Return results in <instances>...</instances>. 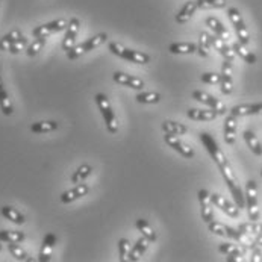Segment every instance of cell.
I'll list each match as a JSON object with an SVG mask.
<instances>
[{
    "label": "cell",
    "instance_id": "cell-10",
    "mask_svg": "<svg viewBox=\"0 0 262 262\" xmlns=\"http://www.w3.org/2000/svg\"><path fill=\"white\" fill-rule=\"evenodd\" d=\"M211 200H212V203H214L219 209H222V211L225 212L226 215H229V217H232V219H238V217H239V208H238L236 205L230 203V202H229L227 199H225L222 194H217V192L211 194Z\"/></svg>",
    "mask_w": 262,
    "mask_h": 262
},
{
    "label": "cell",
    "instance_id": "cell-18",
    "mask_svg": "<svg viewBox=\"0 0 262 262\" xmlns=\"http://www.w3.org/2000/svg\"><path fill=\"white\" fill-rule=\"evenodd\" d=\"M230 114L235 117H246V115H259L262 114L261 103H247V105H238L230 110Z\"/></svg>",
    "mask_w": 262,
    "mask_h": 262
},
{
    "label": "cell",
    "instance_id": "cell-24",
    "mask_svg": "<svg viewBox=\"0 0 262 262\" xmlns=\"http://www.w3.org/2000/svg\"><path fill=\"white\" fill-rule=\"evenodd\" d=\"M168 50L173 55H192L197 52V44H194V42H171L168 46Z\"/></svg>",
    "mask_w": 262,
    "mask_h": 262
},
{
    "label": "cell",
    "instance_id": "cell-27",
    "mask_svg": "<svg viewBox=\"0 0 262 262\" xmlns=\"http://www.w3.org/2000/svg\"><path fill=\"white\" fill-rule=\"evenodd\" d=\"M232 49H233L235 55H238V56H239L243 61H246L247 64H255V62H256V55H255L253 52L247 50L246 46L241 44L239 41L233 42V44H232Z\"/></svg>",
    "mask_w": 262,
    "mask_h": 262
},
{
    "label": "cell",
    "instance_id": "cell-33",
    "mask_svg": "<svg viewBox=\"0 0 262 262\" xmlns=\"http://www.w3.org/2000/svg\"><path fill=\"white\" fill-rule=\"evenodd\" d=\"M59 127V123L56 121H39V123H34L31 126V130L34 134H47V132H53Z\"/></svg>",
    "mask_w": 262,
    "mask_h": 262
},
{
    "label": "cell",
    "instance_id": "cell-3",
    "mask_svg": "<svg viewBox=\"0 0 262 262\" xmlns=\"http://www.w3.org/2000/svg\"><path fill=\"white\" fill-rule=\"evenodd\" d=\"M94 100H96V105L99 108V111L102 113V117L105 120V124H106V129L110 134H117L118 132V120L115 117L113 106H111V102L108 99V96H105L103 93H99L94 96Z\"/></svg>",
    "mask_w": 262,
    "mask_h": 262
},
{
    "label": "cell",
    "instance_id": "cell-28",
    "mask_svg": "<svg viewBox=\"0 0 262 262\" xmlns=\"http://www.w3.org/2000/svg\"><path fill=\"white\" fill-rule=\"evenodd\" d=\"M0 212H2V215H3L6 220L12 222V223H15V225H23V223L26 222L25 215L20 214V212H18L15 208H12V206H2Z\"/></svg>",
    "mask_w": 262,
    "mask_h": 262
},
{
    "label": "cell",
    "instance_id": "cell-12",
    "mask_svg": "<svg viewBox=\"0 0 262 262\" xmlns=\"http://www.w3.org/2000/svg\"><path fill=\"white\" fill-rule=\"evenodd\" d=\"M114 82L123 86H129L132 90H143L144 88V80H141L140 77L132 75H126L121 72H115L113 76Z\"/></svg>",
    "mask_w": 262,
    "mask_h": 262
},
{
    "label": "cell",
    "instance_id": "cell-32",
    "mask_svg": "<svg viewBox=\"0 0 262 262\" xmlns=\"http://www.w3.org/2000/svg\"><path fill=\"white\" fill-rule=\"evenodd\" d=\"M91 173H93V167H91V165H88V164L80 165L75 173H73V176H72V184L77 185V184L85 182V181L91 176Z\"/></svg>",
    "mask_w": 262,
    "mask_h": 262
},
{
    "label": "cell",
    "instance_id": "cell-11",
    "mask_svg": "<svg viewBox=\"0 0 262 262\" xmlns=\"http://www.w3.org/2000/svg\"><path fill=\"white\" fill-rule=\"evenodd\" d=\"M164 141L168 144V147H171L173 150H176L178 153H181L184 158H192L194 156V150L191 149L188 144H185L178 135H171V134H165L164 135Z\"/></svg>",
    "mask_w": 262,
    "mask_h": 262
},
{
    "label": "cell",
    "instance_id": "cell-34",
    "mask_svg": "<svg viewBox=\"0 0 262 262\" xmlns=\"http://www.w3.org/2000/svg\"><path fill=\"white\" fill-rule=\"evenodd\" d=\"M25 239V233L18 230H0L2 243H21Z\"/></svg>",
    "mask_w": 262,
    "mask_h": 262
},
{
    "label": "cell",
    "instance_id": "cell-23",
    "mask_svg": "<svg viewBox=\"0 0 262 262\" xmlns=\"http://www.w3.org/2000/svg\"><path fill=\"white\" fill-rule=\"evenodd\" d=\"M187 115L189 120H194V121H212L219 114L215 113L214 110H188Z\"/></svg>",
    "mask_w": 262,
    "mask_h": 262
},
{
    "label": "cell",
    "instance_id": "cell-17",
    "mask_svg": "<svg viewBox=\"0 0 262 262\" xmlns=\"http://www.w3.org/2000/svg\"><path fill=\"white\" fill-rule=\"evenodd\" d=\"M88 192H90V188H88L86 184H83V182L77 184L75 188H72V189H69V191L61 194V202L62 203H72L75 200H79L80 197L86 195Z\"/></svg>",
    "mask_w": 262,
    "mask_h": 262
},
{
    "label": "cell",
    "instance_id": "cell-46",
    "mask_svg": "<svg viewBox=\"0 0 262 262\" xmlns=\"http://www.w3.org/2000/svg\"><path fill=\"white\" fill-rule=\"evenodd\" d=\"M227 261H229V262H232V261L239 262V261H244V258H243V256H227Z\"/></svg>",
    "mask_w": 262,
    "mask_h": 262
},
{
    "label": "cell",
    "instance_id": "cell-4",
    "mask_svg": "<svg viewBox=\"0 0 262 262\" xmlns=\"http://www.w3.org/2000/svg\"><path fill=\"white\" fill-rule=\"evenodd\" d=\"M108 41V35L105 32H100L94 37L88 38L86 41L77 44V46H73L69 52H67V58L69 59H76L79 58L80 55L86 53V52H91V50H96L97 47H100L102 44H105Z\"/></svg>",
    "mask_w": 262,
    "mask_h": 262
},
{
    "label": "cell",
    "instance_id": "cell-2",
    "mask_svg": "<svg viewBox=\"0 0 262 262\" xmlns=\"http://www.w3.org/2000/svg\"><path fill=\"white\" fill-rule=\"evenodd\" d=\"M111 53H114L115 56L121 58V59H126L129 62H134V64H140V66H146L150 62V56L147 53H143V52H138V50H132V49H127L124 47L123 44L120 42H115L111 41L108 44Z\"/></svg>",
    "mask_w": 262,
    "mask_h": 262
},
{
    "label": "cell",
    "instance_id": "cell-50",
    "mask_svg": "<svg viewBox=\"0 0 262 262\" xmlns=\"http://www.w3.org/2000/svg\"><path fill=\"white\" fill-rule=\"evenodd\" d=\"M261 176H262V171H261Z\"/></svg>",
    "mask_w": 262,
    "mask_h": 262
},
{
    "label": "cell",
    "instance_id": "cell-14",
    "mask_svg": "<svg viewBox=\"0 0 262 262\" xmlns=\"http://www.w3.org/2000/svg\"><path fill=\"white\" fill-rule=\"evenodd\" d=\"M209 39H211V47H212L215 52H219L225 59L233 62V59H235V52H233L232 47L227 46V41L222 39V38L217 37V35H209Z\"/></svg>",
    "mask_w": 262,
    "mask_h": 262
},
{
    "label": "cell",
    "instance_id": "cell-40",
    "mask_svg": "<svg viewBox=\"0 0 262 262\" xmlns=\"http://www.w3.org/2000/svg\"><path fill=\"white\" fill-rule=\"evenodd\" d=\"M0 110L5 115H11L14 113V108H12V103H11V99H9V94L5 91H0Z\"/></svg>",
    "mask_w": 262,
    "mask_h": 262
},
{
    "label": "cell",
    "instance_id": "cell-15",
    "mask_svg": "<svg viewBox=\"0 0 262 262\" xmlns=\"http://www.w3.org/2000/svg\"><path fill=\"white\" fill-rule=\"evenodd\" d=\"M79 28H80V21H79V18L73 17V18L69 21L66 37H64V39H62V50L69 52V50L75 46L76 37H77V32H79Z\"/></svg>",
    "mask_w": 262,
    "mask_h": 262
},
{
    "label": "cell",
    "instance_id": "cell-44",
    "mask_svg": "<svg viewBox=\"0 0 262 262\" xmlns=\"http://www.w3.org/2000/svg\"><path fill=\"white\" fill-rule=\"evenodd\" d=\"M202 82L205 83H209V85H220V80H222V75H217V73H203L200 76Z\"/></svg>",
    "mask_w": 262,
    "mask_h": 262
},
{
    "label": "cell",
    "instance_id": "cell-22",
    "mask_svg": "<svg viewBox=\"0 0 262 262\" xmlns=\"http://www.w3.org/2000/svg\"><path fill=\"white\" fill-rule=\"evenodd\" d=\"M236 127H238V123H236V117L235 115H229L226 117L225 120V141L226 144L232 146L235 144V135H236Z\"/></svg>",
    "mask_w": 262,
    "mask_h": 262
},
{
    "label": "cell",
    "instance_id": "cell-16",
    "mask_svg": "<svg viewBox=\"0 0 262 262\" xmlns=\"http://www.w3.org/2000/svg\"><path fill=\"white\" fill-rule=\"evenodd\" d=\"M58 238L55 233H47L42 239V246H41V250H39V256H38V261L39 262H49L52 259V250L56 244Z\"/></svg>",
    "mask_w": 262,
    "mask_h": 262
},
{
    "label": "cell",
    "instance_id": "cell-8",
    "mask_svg": "<svg viewBox=\"0 0 262 262\" xmlns=\"http://www.w3.org/2000/svg\"><path fill=\"white\" fill-rule=\"evenodd\" d=\"M67 26H69V23H67L66 20H62V18L53 20V21H50V23H46V25H41V26L35 28V29L32 31V35L35 38L49 37V35H52V34H56V32H61V31L67 29Z\"/></svg>",
    "mask_w": 262,
    "mask_h": 262
},
{
    "label": "cell",
    "instance_id": "cell-21",
    "mask_svg": "<svg viewBox=\"0 0 262 262\" xmlns=\"http://www.w3.org/2000/svg\"><path fill=\"white\" fill-rule=\"evenodd\" d=\"M197 9H199V8H197V2L189 0V2H187V3L179 9V12L176 14V21L181 23V25H185V23H188V21L192 18V15L195 14Z\"/></svg>",
    "mask_w": 262,
    "mask_h": 262
},
{
    "label": "cell",
    "instance_id": "cell-37",
    "mask_svg": "<svg viewBox=\"0 0 262 262\" xmlns=\"http://www.w3.org/2000/svg\"><path fill=\"white\" fill-rule=\"evenodd\" d=\"M199 9H223L226 0H195Z\"/></svg>",
    "mask_w": 262,
    "mask_h": 262
},
{
    "label": "cell",
    "instance_id": "cell-39",
    "mask_svg": "<svg viewBox=\"0 0 262 262\" xmlns=\"http://www.w3.org/2000/svg\"><path fill=\"white\" fill-rule=\"evenodd\" d=\"M239 230L246 232L247 235H259L262 233V223H258V222H250V223H241L238 226Z\"/></svg>",
    "mask_w": 262,
    "mask_h": 262
},
{
    "label": "cell",
    "instance_id": "cell-13",
    "mask_svg": "<svg viewBox=\"0 0 262 262\" xmlns=\"http://www.w3.org/2000/svg\"><path fill=\"white\" fill-rule=\"evenodd\" d=\"M232 72H233V67H232V61H227L225 59L223 66H222V80H220V88H222V93L229 96L232 94L233 91V82H232Z\"/></svg>",
    "mask_w": 262,
    "mask_h": 262
},
{
    "label": "cell",
    "instance_id": "cell-9",
    "mask_svg": "<svg viewBox=\"0 0 262 262\" xmlns=\"http://www.w3.org/2000/svg\"><path fill=\"white\" fill-rule=\"evenodd\" d=\"M199 202H200V212H202V220L205 223H209L214 220V208H212V200L211 194L208 189H200L199 191Z\"/></svg>",
    "mask_w": 262,
    "mask_h": 262
},
{
    "label": "cell",
    "instance_id": "cell-20",
    "mask_svg": "<svg viewBox=\"0 0 262 262\" xmlns=\"http://www.w3.org/2000/svg\"><path fill=\"white\" fill-rule=\"evenodd\" d=\"M149 239L146 238V236H141L137 243H135V246L130 249V252H129V255H127V261L130 262H137L141 259V256H144V253H146V250H147V246H149Z\"/></svg>",
    "mask_w": 262,
    "mask_h": 262
},
{
    "label": "cell",
    "instance_id": "cell-29",
    "mask_svg": "<svg viewBox=\"0 0 262 262\" xmlns=\"http://www.w3.org/2000/svg\"><path fill=\"white\" fill-rule=\"evenodd\" d=\"M162 130L165 134H171V135H185L188 132V127L182 123L178 121H171V120H165L162 123Z\"/></svg>",
    "mask_w": 262,
    "mask_h": 262
},
{
    "label": "cell",
    "instance_id": "cell-48",
    "mask_svg": "<svg viewBox=\"0 0 262 262\" xmlns=\"http://www.w3.org/2000/svg\"><path fill=\"white\" fill-rule=\"evenodd\" d=\"M0 91H5V83H3V79H2V75H0Z\"/></svg>",
    "mask_w": 262,
    "mask_h": 262
},
{
    "label": "cell",
    "instance_id": "cell-42",
    "mask_svg": "<svg viewBox=\"0 0 262 262\" xmlns=\"http://www.w3.org/2000/svg\"><path fill=\"white\" fill-rule=\"evenodd\" d=\"M46 41H47V37L35 38V41L28 47V56H35V55H38V53H39V50L44 47Z\"/></svg>",
    "mask_w": 262,
    "mask_h": 262
},
{
    "label": "cell",
    "instance_id": "cell-31",
    "mask_svg": "<svg viewBox=\"0 0 262 262\" xmlns=\"http://www.w3.org/2000/svg\"><path fill=\"white\" fill-rule=\"evenodd\" d=\"M135 226H137L138 232H141V235H143V236H146L150 243H155V241H156V238H158V236H156V232L153 230V227L149 225V222H147V220H144V219H138V220H137V223H135Z\"/></svg>",
    "mask_w": 262,
    "mask_h": 262
},
{
    "label": "cell",
    "instance_id": "cell-35",
    "mask_svg": "<svg viewBox=\"0 0 262 262\" xmlns=\"http://www.w3.org/2000/svg\"><path fill=\"white\" fill-rule=\"evenodd\" d=\"M209 49H211L209 34H208V32H202V34H200V38H199V44H197V53H199L202 58H208Z\"/></svg>",
    "mask_w": 262,
    "mask_h": 262
},
{
    "label": "cell",
    "instance_id": "cell-41",
    "mask_svg": "<svg viewBox=\"0 0 262 262\" xmlns=\"http://www.w3.org/2000/svg\"><path fill=\"white\" fill-rule=\"evenodd\" d=\"M130 249H132V246H130V243H129V239H126V238H121L120 241H118V259L123 262L127 259V255H129V252H130Z\"/></svg>",
    "mask_w": 262,
    "mask_h": 262
},
{
    "label": "cell",
    "instance_id": "cell-38",
    "mask_svg": "<svg viewBox=\"0 0 262 262\" xmlns=\"http://www.w3.org/2000/svg\"><path fill=\"white\" fill-rule=\"evenodd\" d=\"M8 250L18 261H31V258L28 256V253L18 246V243H8Z\"/></svg>",
    "mask_w": 262,
    "mask_h": 262
},
{
    "label": "cell",
    "instance_id": "cell-1",
    "mask_svg": "<svg viewBox=\"0 0 262 262\" xmlns=\"http://www.w3.org/2000/svg\"><path fill=\"white\" fill-rule=\"evenodd\" d=\"M200 141L203 143L205 149L208 150V153L211 155V158L214 159V162L220 168L226 185H227L232 197H233V200H235V205L239 209L246 208V194H244L243 188H241L239 182H238V178H236V174H235L229 159L226 158L225 151L220 149V146L217 144L215 138L211 134H208V132H202L200 134Z\"/></svg>",
    "mask_w": 262,
    "mask_h": 262
},
{
    "label": "cell",
    "instance_id": "cell-6",
    "mask_svg": "<svg viewBox=\"0 0 262 262\" xmlns=\"http://www.w3.org/2000/svg\"><path fill=\"white\" fill-rule=\"evenodd\" d=\"M227 17H229V20H230V23H232V26H233V29L236 32V37L239 39V42L247 46L250 42V35H249L247 26H246V23H244V20L241 17V12L236 8H229L227 9Z\"/></svg>",
    "mask_w": 262,
    "mask_h": 262
},
{
    "label": "cell",
    "instance_id": "cell-7",
    "mask_svg": "<svg viewBox=\"0 0 262 262\" xmlns=\"http://www.w3.org/2000/svg\"><path fill=\"white\" fill-rule=\"evenodd\" d=\"M192 99H195L197 102H200V103H203V105L209 106L211 110H214V111L219 114V115H225L226 114L225 103H223L222 100L215 99L214 96H211V94L205 93V91H200V90L192 91Z\"/></svg>",
    "mask_w": 262,
    "mask_h": 262
},
{
    "label": "cell",
    "instance_id": "cell-43",
    "mask_svg": "<svg viewBox=\"0 0 262 262\" xmlns=\"http://www.w3.org/2000/svg\"><path fill=\"white\" fill-rule=\"evenodd\" d=\"M208 227H209V230H211L212 233H215V235H219V236H227V226L223 225V223H220V222L212 220V222L208 223Z\"/></svg>",
    "mask_w": 262,
    "mask_h": 262
},
{
    "label": "cell",
    "instance_id": "cell-26",
    "mask_svg": "<svg viewBox=\"0 0 262 262\" xmlns=\"http://www.w3.org/2000/svg\"><path fill=\"white\" fill-rule=\"evenodd\" d=\"M206 26L214 32V35L220 37L222 39H225V41L229 39V32H227V29H226L225 26H223V23H222L217 17H208V18H206Z\"/></svg>",
    "mask_w": 262,
    "mask_h": 262
},
{
    "label": "cell",
    "instance_id": "cell-49",
    "mask_svg": "<svg viewBox=\"0 0 262 262\" xmlns=\"http://www.w3.org/2000/svg\"><path fill=\"white\" fill-rule=\"evenodd\" d=\"M0 250H2V244H0Z\"/></svg>",
    "mask_w": 262,
    "mask_h": 262
},
{
    "label": "cell",
    "instance_id": "cell-47",
    "mask_svg": "<svg viewBox=\"0 0 262 262\" xmlns=\"http://www.w3.org/2000/svg\"><path fill=\"white\" fill-rule=\"evenodd\" d=\"M255 241H256V244H258V246H261L262 247V233L256 235V239H255Z\"/></svg>",
    "mask_w": 262,
    "mask_h": 262
},
{
    "label": "cell",
    "instance_id": "cell-19",
    "mask_svg": "<svg viewBox=\"0 0 262 262\" xmlns=\"http://www.w3.org/2000/svg\"><path fill=\"white\" fill-rule=\"evenodd\" d=\"M14 42H21V44H28V38L25 37L18 29L11 31L9 34H6L5 37L0 38V50H8L11 44Z\"/></svg>",
    "mask_w": 262,
    "mask_h": 262
},
{
    "label": "cell",
    "instance_id": "cell-25",
    "mask_svg": "<svg viewBox=\"0 0 262 262\" xmlns=\"http://www.w3.org/2000/svg\"><path fill=\"white\" fill-rule=\"evenodd\" d=\"M219 252L226 256H244L247 253V249L241 244H230V243H223L219 246Z\"/></svg>",
    "mask_w": 262,
    "mask_h": 262
},
{
    "label": "cell",
    "instance_id": "cell-30",
    "mask_svg": "<svg viewBox=\"0 0 262 262\" xmlns=\"http://www.w3.org/2000/svg\"><path fill=\"white\" fill-rule=\"evenodd\" d=\"M243 138H244V141H246V144H247V147H249V149L252 150L256 156H261L262 155L261 143H259L258 137H256L252 130H244Z\"/></svg>",
    "mask_w": 262,
    "mask_h": 262
},
{
    "label": "cell",
    "instance_id": "cell-5",
    "mask_svg": "<svg viewBox=\"0 0 262 262\" xmlns=\"http://www.w3.org/2000/svg\"><path fill=\"white\" fill-rule=\"evenodd\" d=\"M246 206L249 212L250 222L259 220V206H258V184L256 181L250 179L246 184Z\"/></svg>",
    "mask_w": 262,
    "mask_h": 262
},
{
    "label": "cell",
    "instance_id": "cell-45",
    "mask_svg": "<svg viewBox=\"0 0 262 262\" xmlns=\"http://www.w3.org/2000/svg\"><path fill=\"white\" fill-rule=\"evenodd\" d=\"M250 261L252 262H256V261H262V252L255 246L253 249H252V258H250Z\"/></svg>",
    "mask_w": 262,
    "mask_h": 262
},
{
    "label": "cell",
    "instance_id": "cell-36",
    "mask_svg": "<svg viewBox=\"0 0 262 262\" xmlns=\"http://www.w3.org/2000/svg\"><path fill=\"white\" fill-rule=\"evenodd\" d=\"M137 102L138 103H144V105H155L161 100V94L159 93H153V91H149V93H140L137 94Z\"/></svg>",
    "mask_w": 262,
    "mask_h": 262
}]
</instances>
